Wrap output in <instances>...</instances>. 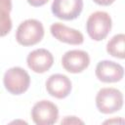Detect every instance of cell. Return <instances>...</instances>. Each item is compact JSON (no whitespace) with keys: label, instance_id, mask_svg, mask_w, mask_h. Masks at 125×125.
<instances>
[{"label":"cell","instance_id":"6da1fadb","mask_svg":"<svg viewBox=\"0 0 125 125\" xmlns=\"http://www.w3.org/2000/svg\"><path fill=\"white\" fill-rule=\"evenodd\" d=\"M44 36L43 24L34 19L23 21L17 28L16 40L22 46H33L39 43Z\"/></svg>","mask_w":125,"mask_h":125},{"label":"cell","instance_id":"7a4b0ae2","mask_svg":"<svg viewBox=\"0 0 125 125\" xmlns=\"http://www.w3.org/2000/svg\"><path fill=\"white\" fill-rule=\"evenodd\" d=\"M112 26L110 16L104 11L92 13L86 22V30L91 39L95 41L104 40L109 33Z\"/></svg>","mask_w":125,"mask_h":125},{"label":"cell","instance_id":"3957f363","mask_svg":"<svg viewBox=\"0 0 125 125\" xmlns=\"http://www.w3.org/2000/svg\"><path fill=\"white\" fill-rule=\"evenodd\" d=\"M5 89L12 95H21L30 85V76L26 70L20 66L9 68L3 77Z\"/></svg>","mask_w":125,"mask_h":125},{"label":"cell","instance_id":"277c9868","mask_svg":"<svg viewBox=\"0 0 125 125\" xmlns=\"http://www.w3.org/2000/svg\"><path fill=\"white\" fill-rule=\"evenodd\" d=\"M96 106L100 112L110 114L123 106V95L115 88H103L96 96Z\"/></svg>","mask_w":125,"mask_h":125},{"label":"cell","instance_id":"5b68a950","mask_svg":"<svg viewBox=\"0 0 125 125\" xmlns=\"http://www.w3.org/2000/svg\"><path fill=\"white\" fill-rule=\"evenodd\" d=\"M31 117L37 125H52L59 118L58 106L47 100L39 101L31 109Z\"/></svg>","mask_w":125,"mask_h":125},{"label":"cell","instance_id":"8992f818","mask_svg":"<svg viewBox=\"0 0 125 125\" xmlns=\"http://www.w3.org/2000/svg\"><path fill=\"white\" fill-rule=\"evenodd\" d=\"M52 13L55 17L64 21L77 19L83 9V0H54Z\"/></svg>","mask_w":125,"mask_h":125},{"label":"cell","instance_id":"52a82bcc","mask_svg":"<svg viewBox=\"0 0 125 125\" xmlns=\"http://www.w3.org/2000/svg\"><path fill=\"white\" fill-rule=\"evenodd\" d=\"M90 64L88 53L82 50H70L63 54L62 58V67L70 73H79Z\"/></svg>","mask_w":125,"mask_h":125},{"label":"cell","instance_id":"ba28073f","mask_svg":"<svg viewBox=\"0 0 125 125\" xmlns=\"http://www.w3.org/2000/svg\"><path fill=\"white\" fill-rule=\"evenodd\" d=\"M97 78L104 83L118 82L123 78L124 68L121 64L112 61H101L98 62L95 70Z\"/></svg>","mask_w":125,"mask_h":125},{"label":"cell","instance_id":"9c48e42d","mask_svg":"<svg viewBox=\"0 0 125 125\" xmlns=\"http://www.w3.org/2000/svg\"><path fill=\"white\" fill-rule=\"evenodd\" d=\"M26 62L32 71L36 73H44L52 67L54 57L51 52L46 49H36L28 54Z\"/></svg>","mask_w":125,"mask_h":125},{"label":"cell","instance_id":"30bf717a","mask_svg":"<svg viewBox=\"0 0 125 125\" xmlns=\"http://www.w3.org/2000/svg\"><path fill=\"white\" fill-rule=\"evenodd\" d=\"M71 81L63 74L56 73L51 75L46 81V90L48 94L57 99H64L71 92Z\"/></svg>","mask_w":125,"mask_h":125},{"label":"cell","instance_id":"8fae6325","mask_svg":"<svg viewBox=\"0 0 125 125\" xmlns=\"http://www.w3.org/2000/svg\"><path fill=\"white\" fill-rule=\"evenodd\" d=\"M50 31L57 40L66 44L80 45L84 41V36L79 30L68 27L61 22L53 23L50 27Z\"/></svg>","mask_w":125,"mask_h":125},{"label":"cell","instance_id":"7c38bea8","mask_svg":"<svg viewBox=\"0 0 125 125\" xmlns=\"http://www.w3.org/2000/svg\"><path fill=\"white\" fill-rule=\"evenodd\" d=\"M12 0H0V37L6 36L12 29Z\"/></svg>","mask_w":125,"mask_h":125},{"label":"cell","instance_id":"4fadbf2b","mask_svg":"<svg viewBox=\"0 0 125 125\" xmlns=\"http://www.w3.org/2000/svg\"><path fill=\"white\" fill-rule=\"evenodd\" d=\"M124 45H125V35L119 33L114 35L106 44V52L118 59H124Z\"/></svg>","mask_w":125,"mask_h":125},{"label":"cell","instance_id":"5bb4252c","mask_svg":"<svg viewBox=\"0 0 125 125\" xmlns=\"http://www.w3.org/2000/svg\"><path fill=\"white\" fill-rule=\"evenodd\" d=\"M83 124L84 122L78 119L76 116H66L63 120H62V124Z\"/></svg>","mask_w":125,"mask_h":125},{"label":"cell","instance_id":"9a60e30c","mask_svg":"<svg viewBox=\"0 0 125 125\" xmlns=\"http://www.w3.org/2000/svg\"><path fill=\"white\" fill-rule=\"evenodd\" d=\"M27 3L33 7H40V6H43L45 5L49 0H26Z\"/></svg>","mask_w":125,"mask_h":125},{"label":"cell","instance_id":"2e32d148","mask_svg":"<svg viewBox=\"0 0 125 125\" xmlns=\"http://www.w3.org/2000/svg\"><path fill=\"white\" fill-rule=\"evenodd\" d=\"M96 4L101 5V6H109L111 5L115 0H93Z\"/></svg>","mask_w":125,"mask_h":125}]
</instances>
